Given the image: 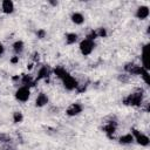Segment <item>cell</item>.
<instances>
[{
	"instance_id": "1",
	"label": "cell",
	"mask_w": 150,
	"mask_h": 150,
	"mask_svg": "<svg viewBox=\"0 0 150 150\" xmlns=\"http://www.w3.org/2000/svg\"><path fill=\"white\" fill-rule=\"evenodd\" d=\"M54 73H55V75H56V77H59V79L61 80L63 87H64L67 90H74V89L77 88V86H79L77 80H76L73 75H70L64 68H62V67H56V68L54 69Z\"/></svg>"
},
{
	"instance_id": "2",
	"label": "cell",
	"mask_w": 150,
	"mask_h": 150,
	"mask_svg": "<svg viewBox=\"0 0 150 150\" xmlns=\"http://www.w3.org/2000/svg\"><path fill=\"white\" fill-rule=\"evenodd\" d=\"M142 102H143V94L141 91H136V93L129 94L124 98V103L128 104V105H132V107L141 105Z\"/></svg>"
},
{
	"instance_id": "3",
	"label": "cell",
	"mask_w": 150,
	"mask_h": 150,
	"mask_svg": "<svg viewBox=\"0 0 150 150\" xmlns=\"http://www.w3.org/2000/svg\"><path fill=\"white\" fill-rule=\"evenodd\" d=\"M94 49H95V41L94 40L84 38L80 42V50L83 55H90Z\"/></svg>"
},
{
	"instance_id": "4",
	"label": "cell",
	"mask_w": 150,
	"mask_h": 150,
	"mask_svg": "<svg viewBox=\"0 0 150 150\" xmlns=\"http://www.w3.org/2000/svg\"><path fill=\"white\" fill-rule=\"evenodd\" d=\"M30 97V88L26 86H21L15 91V98L20 102H27Z\"/></svg>"
},
{
	"instance_id": "5",
	"label": "cell",
	"mask_w": 150,
	"mask_h": 150,
	"mask_svg": "<svg viewBox=\"0 0 150 150\" xmlns=\"http://www.w3.org/2000/svg\"><path fill=\"white\" fill-rule=\"evenodd\" d=\"M131 134H132V136H134V141H136L139 145H142V146H148V145H149L150 138H149L145 134H143L142 131L136 130V129H132Z\"/></svg>"
},
{
	"instance_id": "6",
	"label": "cell",
	"mask_w": 150,
	"mask_h": 150,
	"mask_svg": "<svg viewBox=\"0 0 150 150\" xmlns=\"http://www.w3.org/2000/svg\"><path fill=\"white\" fill-rule=\"evenodd\" d=\"M124 69L130 75H142V73L145 70L141 64H136V63H128L124 67Z\"/></svg>"
},
{
	"instance_id": "7",
	"label": "cell",
	"mask_w": 150,
	"mask_h": 150,
	"mask_svg": "<svg viewBox=\"0 0 150 150\" xmlns=\"http://www.w3.org/2000/svg\"><path fill=\"white\" fill-rule=\"evenodd\" d=\"M83 110V107L80 104V103H71L68 108H67V115L68 116H77L82 112Z\"/></svg>"
},
{
	"instance_id": "8",
	"label": "cell",
	"mask_w": 150,
	"mask_h": 150,
	"mask_svg": "<svg viewBox=\"0 0 150 150\" xmlns=\"http://www.w3.org/2000/svg\"><path fill=\"white\" fill-rule=\"evenodd\" d=\"M150 14V11H149V7L148 6H141L136 9V18L139 19V20H145L148 19Z\"/></svg>"
},
{
	"instance_id": "9",
	"label": "cell",
	"mask_w": 150,
	"mask_h": 150,
	"mask_svg": "<svg viewBox=\"0 0 150 150\" xmlns=\"http://www.w3.org/2000/svg\"><path fill=\"white\" fill-rule=\"evenodd\" d=\"M148 50H149V45H145L143 48H142V56H141V60H142V67L145 69V70H149V63H148Z\"/></svg>"
},
{
	"instance_id": "10",
	"label": "cell",
	"mask_w": 150,
	"mask_h": 150,
	"mask_svg": "<svg viewBox=\"0 0 150 150\" xmlns=\"http://www.w3.org/2000/svg\"><path fill=\"white\" fill-rule=\"evenodd\" d=\"M1 9L6 14H11L14 12V2L11 0H4L1 2Z\"/></svg>"
},
{
	"instance_id": "11",
	"label": "cell",
	"mask_w": 150,
	"mask_h": 150,
	"mask_svg": "<svg viewBox=\"0 0 150 150\" xmlns=\"http://www.w3.org/2000/svg\"><path fill=\"white\" fill-rule=\"evenodd\" d=\"M50 69L48 68V66H42L39 71H38V76H36V80H42V79H47L49 75H50Z\"/></svg>"
},
{
	"instance_id": "12",
	"label": "cell",
	"mask_w": 150,
	"mask_h": 150,
	"mask_svg": "<svg viewBox=\"0 0 150 150\" xmlns=\"http://www.w3.org/2000/svg\"><path fill=\"white\" fill-rule=\"evenodd\" d=\"M48 101H49L48 96L45 93H40L38 95V97H36V100H35V104L38 107H43V105H46L48 103Z\"/></svg>"
},
{
	"instance_id": "13",
	"label": "cell",
	"mask_w": 150,
	"mask_h": 150,
	"mask_svg": "<svg viewBox=\"0 0 150 150\" xmlns=\"http://www.w3.org/2000/svg\"><path fill=\"white\" fill-rule=\"evenodd\" d=\"M70 19H71V21H73L75 25H82V23L84 22V16H83V14L80 13V12H74V13L71 14Z\"/></svg>"
},
{
	"instance_id": "14",
	"label": "cell",
	"mask_w": 150,
	"mask_h": 150,
	"mask_svg": "<svg viewBox=\"0 0 150 150\" xmlns=\"http://www.w3.org/2000/svg\"><path fill=\"white\" fill-rule=\"evenodd\" d=\"M103 130H104V132H105L109 137H112L114 134H115V131H116V123H115V122H109V123H107Z\"/></svg>"
},
{
	"instance_id": "15",
	"label": "cell",
	"mask_w": 150,
	"mask_h": 150,
	"mask_svg": "<svg viewBox=\"0 0 150 150\" xmlns=\"http://www.w3.org/2000/svg\"><path fill=\"white\" fill-rule=\"evenodd\" d=\"M120 143L121 144H124V145H128V144H131L134 142V136L131 132H128V134H124L120 137Z\"/></svg>"
},
{
	"instance_id": "16",
	"label": "cell",
	"mask_w": 150,
	"mask_h": 150,
	"mask_svg": "<svg viewBox=\"0 0 150 150\" xmlns=\"http://www.w3.org/2000/svg\"><path fill=\"white\" fill-rule=\"evenodd\" d=\"M23 49H25V45H23V42L21 40H18V41H15L13 43V50H14V53L16 55L21 54L23 52Z\"/></svg>"
},
{
	"instance_id": "17",
	"label": "cell",
	"mask_w": 150,
	"mask_h": 150,
	"mask_svg": "<svg viewBox=\"0 0 150 150\" xmlns=\"http://www.w3.org/2000/svg\"><path fill=\"white\" fill-rule=\"evenodd\" d=\"M21 82H22V86H26V87H28V88H30V87L34 86V83H35V81L33 80V77H32L30 75H23Z\"/></svg>"
},
{
	"instance_id": "18",
	"label": "cell",
	"mask_w": 150,
	"mask_h": 150,
	"mask_svg": "<svg viewBox=\"0 0 150 150\" xmlns=\"http://www.w3.org/2000/svg\"><path fill=\"white\" fill-rule=\"evenodd\" d=\"M77 39H79V36H77L76 33H68V34L66 35V42H67L68 45L75 43V42L77 41Z\"/></svg>"
},
{
	"instance_id": "19",
	"label": "cell",
	"mask_w": 150,
	"mask_h": 150,
	"mask_svg": "<svg viewBox=\"0 0 150 150\" xmlns=\"http://www.w3.org/2000/svg\"><path fill=\"white\" fill-rule=\"evenodd\" d=\"M22 118H23V116H22V114H21L20 111H15V112L13 114V121H14L15 123H20V122L22 121Z\"/></svg>"
},
{
	"instance_id": "20",
	"label": "cell",
	"mask_w": 150,
	"mask_h": 150,
	"mask_svg": "<svg viewBox=\"0 0 150 150\" xmlns=\"http://www.w3.org/2000/svg\"><path fill=\"white\" fill-rule=\"evenodd\" d=\"M95 33H96V36L97 38H103V36L107 35V32H105L104 28H98V29L95 30Z\"/></svg>"
},
{
	"instance_id": "21",
	"label": "cell",
	"mask_w": 150,
	"mask_h": 150,
	"mask_svg": "<svg viewBox=\"0 0 150 150\" xmlns=\"http://www.w3.org/2000/svg\"><path fill=\"white\" fill-rule=\"evenodd\" d=\"M38 35H39L40 39H42V38L45 36V30H39V32H38Z\"/></svg>"
},
{
	"instance_id": "22",
	"label": "cell",
	"mask_w": 150,
	"mask_h": 150,
	"mask_svg": "<svg viewBox=\"0 0 150 150\" xmlns=\"http://www.w3.org/2000/svg\"><path fill=\"white\" fill-rule=\"evenodd\" d=\"M4 53H5V47L2 43H0V55H2Z\"/></svg>"
},
{
	"instance_id": "23",
	"label": "cell",
	"mask_w": 150,
	"mask_h": 150,
	"mask_svg": "<svg viewBox=\"0 0 150 150\" xmlns=\"http://www.w3.org/2000/svg\"><path fill=\"white\" fill-rule=\"evenodd\" d=\"M11 61H12L13 63H15V62H18V61H19V56H14V57H13V59H12Z\"/></svg>"
}]
</instances>
